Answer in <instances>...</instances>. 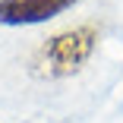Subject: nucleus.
<instances>
[{
	"label": "nucleus",
	"mask_w": 123,
	"mask_h": 123,
	"mask_svg": "<svg viewBox=\"0 0 123 123\" xmlns=\"http://www.w3.org/2000/svg\"><path fill=\"white\" fill-rule=\"evenodd\" d=\"M79 0H0V25H38Z\"/></svg>",
	"instance_id": "f03ea898"
},
{
	"label": "nucleus",
	"mask_w": 123,
	"mask_h": 123,
	"mask_svg": "<svg viewBox=\"0 0 123 123\" xmlns=\"http://www.w3.org/2000/svg\"><path fill=\"white\" fill-rule=\"evenodd\" d=\"M98 44V32L95 25H76L66 29L60 35H54L44 44V60H47V73L51 76H73L85 66V60L92 57Z\"/></svg>",
	"instance_id": "f257e3e1"
}]
</instances>
